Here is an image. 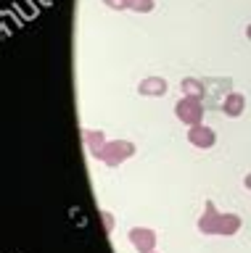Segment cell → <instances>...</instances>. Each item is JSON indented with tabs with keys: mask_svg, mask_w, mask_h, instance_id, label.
Wrapping results in <instances>:
<instances>
[{
	"mask_svg": "<svg viewBox=\"0 0 251 253\" xmlns=\"http://www.w3.org/2000/svg\"><path fill=\"white\" fill-rule=\"evenodd\" d=\"M135 153V145L132 142H127V140H114V142H106L103 148L98 150V158L103 164H108V166H119L122 161H127V158Z\"/></svg>",
	"mask_w": 251,
	"mask_h": 253,
	"instance_id": "cell-3",
	"label": "cell"
},
{
	"mask_svg": "<svg viewBox=\"0 0 251 253\" xmlns=\"http://www.w3.org/2000/svg\"><path fill=\"white\" fill-rule=\"evenodd\" d=\"M203 209L206 211L199 219V229L203 235H235L241 229V219L235 213H219L211 201L203 203Z\"/></svg>",
	"mask_w": 251,
	"mask_h": 253,
	"instance_id": "cell-1",
	"label": "cell"
},
{
	"mask_svg": "<svg viewBox=\"0 0 251 253\" xmlns=\"http://www.w3.org/2000/svg\"><path fill=\"white\" fill-rule=\"evenodd\" d=\"M127 8L132 11H140V13H148L153 8V0H127Z\"/></svg>",
	"mask_w": 251,
	"mask_h": 253,
	"instance_id": "cell-9",
	"label": "cell"
},
{
	"mask_svg": "<svg viewBox=\"0 0 251 253\" xmlns=\"http://www.w3.org/2000/svg\"><path fill=\"white\" fill-rule=\"evenodd\" d=\"M180 90H183V95H191V98H201L206 95V90H203V82H199V79L193 77H185L183 82H180Z\"/></svg>",
	"mask_w": 251,
	"mask_h": 253,
	"instance_id": "cell-8",
	"label": "cell"
},
{
	"mask_svg": "<svg viewBox=\"0 0 251 253\" xmlns=\"http://www.w3.org/2000/svg\"><path fill=\"white\" fill-rule=\"evenodd\" d=\"M188 142L191 145H196V148H214V142H217V134H214V129H209V126H203V124H196V126H191L188 129Z\"/></svg>",
	"mask_w": 251,
	"mask_h": 253,
	"instance_id": "cell-5",
	"label": "cell"
},
{
	"mask_svg": "<svg viewBox=\"0 0 251 253\" xmlns=\"http://www.w3.org/2000/svg\"><path fill=\"white\" fill-rule=\"evenodd\" d=\"M222 114L225 116H241L243 114V108H246V98H243L241 92H230L227 98L222 100Z\"/></svg>",
	"mask_w": 251,
	"mask_h": 253,
	"instance_id": "cell-7",
	"label": "cell"
},
{
	"mask_svg": "<svg viewBox=\"0 0 251 253\" xmlns=\"http://www.w3.org/2000/svg\"><path fill=\"white\" fill-rule=\"evenodd\" d=\"M175 116L188 126H196L203 122V100L201 98H191V95H183L175 106Z\"/></svg>",
	"mask_w": 251,
	"mask_h": 253,
	"instance_id": "cell-2",
	"label": "cell"
},
{
	"mask_svg": "<svg viewBox=\"0 0 251 253\" xmlns=\"http://www.w3.org/2000/svg\"><path fill=\"white\" fill-rule=\"evenodd\" d=\"M108 8H127V0H103Z\"/></svg>",
	"mask_w": 251,
	"mask_h": 253,
	"instance_id": "cell-10",
	"label": "cell"
},
{
	"mask_svg": "<svg viewBox=\"0 0 251 253\" xmlns=\"http://www.w3.org/2000/svg\"><path fill=\"white\" fill-rule=\"evenodd\" d=\"M246 37L251 40V24H249V27H246Z\"/></svg>",
	"mask_w": 251,
	"mask_h": 253,
	"instance_id": "cell-12",
	"label": "cell"
},
{
	"mask_svg": "<svg viewBox=\"0 0 251 253\" xmlns=\"http://www.w3.org/2000/svg\"><path fill=\"white\" fill-rule=\"evenodd\" d=\"M243 185H246V190H251V174H249L246 179H243Z\"/></svg>",
	"mask_w": 251,
	"mask_h": 253,
	"instance_id": "cell-11",
	"label": "cell"
},
{
	"mask_svg": "<svg viewBox=\"0 0 251 253\" xmlns=\"http://www.w3.org/2000/svg\"><path fill=\"white\" fill-rule=\"evenodd\" d=\"M153 253H156V251H153Z\"/></svg>",
	"mask_w": 251,
	"mask_h": 253,
	"instance_id": "cell-13",
	"label": "cell"
},
{
	"mask_svg": "<svg viewBox=\"0 0 251 253\" xmlns=\"http://www.w3.org/2000/svg\"><path fill=\"white\" fill-rule=\"evenodd\" d=\"M130 243L135 245V251H140V253H153L156 232L148 227H135V229H130Z\"/></svg>",
	"mask_w": 251,
	"mask_h": 253,
	"instance_id": "cell-4",
	"label": "cell"
},
{
	"mask_svg": "<svg viewBox=\"0 0 251 253\" xmlns=\"http://www.w3.org/2000/svg\"><path fill=\"white\" fill-rule=\"evenodd\" d=\"M140 95H151V98H161V95H167V82H164L161 77H146L143 82L138 84Z\"/></svg>",
	"mask_w": 251,
	"mask_h": 253,
	"instance_id": "cell-6",
	"label": "cell"
}]
</instances>
